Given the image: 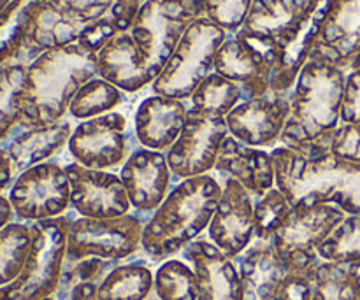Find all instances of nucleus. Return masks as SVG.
I'll return each instance as SVG.
<instances>
[{
    "mask_svg": "<svg viewBox=\"0 0 360 300\" xmlns=\"http://www.w3.org/2000/svg\"><path fill=\"white\" fill-rule=\"evenodd\" d=\"M345 81L347 72L313 49L288 95L290 115L281 146L299 153L329 150L333 133L341 125Z\"/></svg>",
    "mask_w": 360,
    "mask_h": 300,
    "instance_id": "f257e3e1",
    "label": "nucleus"
},
{
    "mask_svg": "<svg viewBox=\"0 0 360 300\" xmlns=\"http://www.w3.org/2000/svg\"><path fill=\"white\" fill-rule=\"evenodd\" d=\"M97 76V53L79 42L39 55L27 65L21 90V129L48 126L65 118L79 88Z\"/></svg>",
    "mask_w": 360,
    "mask_h": 300,
    "instance_id": "f03ea898",
    "label": "nucleus"
},
{
    "mask_svg": "<svg viewBox=\"0 0 360 300\" xmlns=\"http://www.w3.org/2000/svg\"><path fill=\"white\" fill-rule=\"evenodd\" d=\"M276 188L294 204H333L347 214H360V164L330 150L299 153L287 146L271 150Z\"/></svg>",
    "mask_w": 360,
    "mask_h": 300,
    "instance_id": "7ed1b4c3",
    "label": "nucleus"
},
{
    "mask_svg": "<svg viewBox=\"0 0 360 300\" xmlns=\"http://www.w3.org/2000/svg\"><path fill=\"white\" fill-rule=\"evenodd\" d=\"M221 179L211 174L183 179L146 220L141 252L151 263L174 259L207 230L221 197Z\"/></svg>",
    "mask_w": 360,
    "mask_h": 300,
    "instance_id": "20e7f679",
    "label": "nucleus"
},
{
    "mask_svg": "<svg viewBox=\"0 0 360 300\" xmlns=\"http://www.w3.org/2000/svg\"><path fill=\"white\" fill-rule=\"evenodd\" d=\"M225 41L227 32L210 18L200 16L190 23L162 74L151 83V93L188 100L195 88L214 72V58Z\"/></svg>",
    "mask_w": 360,
    "mask_h": 300,
    "instance_id": "39448f33",
    "label": "nucleus"
},
{
    "mask_svg": "<svg viewBox=\"0 0 360 300\" xmlns=\"http://www.w3.org/2000/svg\"><path fill=\"white\" fill-rule=\"evenodd\" d=\"M70 213L32 223V249L20 276L0 288V300H42L58 288L67 255Z\"/></svg>",
    "mask_w": 360,
    "mask_h": 300,
    "instance_id": "423d86ee",
    "label": "nucleus"
},
{
    "mask_svg": "<svg viewBox=\"0 0 360 300\" xmlns=\"http://www.w3.org/2000/svg\"><path fill=\"white\" fill-rule=\"evenodd\" d=\"M243 285V300H309L315 270L285 262L269 241L252 242L234 260Z\"/></svg>",
    "mask_w": 360,
    "mask_h": 300,
    "instance_id": "0eeeda50",
    "label": "nucleus"
},
{
    "mask_svg": "<svg viewBox=\"0 0 360 300\" xmlns=\"http://www.w3.org/2000/svg\"><path fill=\"white\" fill-rule=\"evenodd\" d=\"M347 218L333 204H294L271 237L278 255L301 270H315L322 259L319 248Z\"/></svg>",
    "mask_w": 360,
    "mask_h": 300,
    "instance_id": "6e6552de",
    "label": "nucleus"
},
{
    "mask_svg": "<svg viewBox=\"0 0 360 300\" xmlns=\"http://www.w3.org/2000/svg\"><path fill=\"white\" fill-rule=\"evenodd\" d=\"M144 220L136 213L118 218H74L67 234L65 263L88 259L120 263L141 252Z\"/></svg>",
    "mask_w": 360,
    "mask_h": 300,
    "instance_id": "1a4fd4ad",
    "label": "nucleus"
},
{
    "mask_svg": "<svg viewBox=\"0 0 360 300\" xmlns=\"http://www.w3.org/2000/svg\"><path fill=\"white\" fill-rule=\"evenodd\" d=\"M134 139V126L127 115L112 111L74 125L67 151L70 162L83 167L115 172L136 150Z\"/></svg>",
    "mask_w": 360,
    "mask_h": 300,
    "instance_id": "9d476101",
    "label": "nucleus"
},
{
    "mask_svg": "<svg viewBox=\"0 0 360 300\" xmlns=\"http://www.w3.org/2000/svg\"><path fill=\"white\" fill-rule=\"evenodd\" d=\"M9 202L20 220L44 221L70 209V183L65 165L48 160L18 174L9 190Z\"/></svg>",
    "mask_w": 360,
    "mask_h": 300,
    "instance_id": "9b49d317",
    "label": "nucleus"
},
{
    "mask_svg": "<svg viewBox=\"0 0 360 300\" xmlns=\"http://www.w3.org/2000/svg\"><path fill=\"white\" fill-rule=\"evenodd\" d=\"M231 136L225 118H211L188 109L181 133L167 150V162L176 183L211 174L224 141Z\"/></svg>",
    "mask_w": 360,
    "mask_h": 300,
    "instance_id": "f8f14e48",
    "label": "nucleus"
},
{
    "mask_svg": "<svg viewBox=\"0 0 360 300\" xmlns=\"http://www.w3.org/2000/svg\"><path fill=\"white\" fill-rule=\"evenodd\" d=\"M220 179L224 190L206 230V237L227 259L238 260L255 241L253 197L236 179Z\"/></svg>",
    "mask_w": 360,
    "mask_h": 300,
    "instance_id": "ddd939ff",
    "label": "nucleus"
},
{
    "mask_svg": "<svg viewBox=\"0 0 360 300\" xmlns=\"http://www.w3.org/2000/svg\"><path fill=\"white\" fill-rule=\"evenodd\" d=\"M70 183V209L81 218H118L132 213V204L118 172L65 165Z\"/></svg>",
    "mask_w": 360,
    "mask_h": 300,
    "instance_id": "4468645a",
    "label": "nucleus"
},
{
    "mask_svg": "<svg viewBox=\"0 0 360 300\" xmlns=\"http://www.w3.org/2000/svg\"><path fill=\"white\" fill-rule=\"evenodd\" d=\"M118 174L132 204V213L143 218L146 223L172 188L174 179L167 155L164 151L136 146Z\"/></svg>",
    "mask_w": 360,
    "mask_h": 300,
    "instance_id": "2eb2a0df",
    "label": "nucleus"
},
{
    "mask_svg": "<svg viewBox=\"0 0 360 300\" xmlns=\"http://www.w3.org/2000/svg\"><path fill=\"white\" fill-rule=\"evenodd\" d=\"M290 115V100L281 95L241 100L227 115L229 133L239 143L260 150H273L281 144L285 123Z\"/></svg>",
    "mask_w": 360,
    "mask_h": 300,
    "instance_id": "dca6fc26",
    "label": "nucleus"
},
{
    "mask_svg": "<svg viewBox=\"0 0 360 300\" xmlns=\"http://www.w3.org/2000/svg\"><path fill=\"white\" fill-rule=\"evenodd\" d=\"M183 260L193 267L199 283L197 300H243L238 266L227 259L207 237L190 242L181 252Z\"/></svg>",
    "mask_w": 360,
    "mask_h": 300,
    "instance_id": "f3484780",
    "label": "nucleus"
},
{
    "mask_svg": "<svg viewBox=\"0 0 360 300\" xmlns=\"http://www.w3.org/2000/svg\"><path fill=\"white\" fill-rule=\"evenodd\" d=\"M188 116V100L151 93L134 111V136L139 146L164 151L176 143Z\"/></svg>",
    "mask_w": 360,
    "mask_h": 300,
    "instance_id": "a211bd4d",
    "label": "nucleus"
},
{
    "mask_svg": "<svg viewBox=\"0 0 360 300\" xmlns=\"http://www.w3.org/2000/svg\"><path fill=\"white\" fill-rule=\"evenodd\" d=\"M98 77L115 84L127 95H134L151 86L150 62L130 32H118L97 51Z\"/></svg>",
    "mask_w": 360,
    "mask_h": 300,
    "instance_id": "6ab92c4d",
    "label": "nucleus"
},
{
    "mask_svg": "<svg viewBox=\"0 0 360 300\" xmlns=\"http://www.w3.org/2000/svg\"><path fill=\"white\" fill-rule=\"evenodd\" d=\"M213 172L218 178L236 179L253 199L262 197L276 186L271 151L246 146L232 136L224 141Z\"/></svg>",
    "mask_w": 360,
    "mask_h": 300,
    "instance_id": "aec40b11",
    "label": "nucleus"
},
{
    "mask_svg": "<svg viewBox=\"0 0 360 300\" xmlns=\"http://www.w3.org/2000/svg\"><path fill=\"white\" fill-rule=\"evenodd\" d=\"M72 130L74 125L69 118H63L48 126L21 129V132L7 146L16 178L27 169L51 160L60 150L67 148Z\"/></svg>",
    "mask_w": 360,
    "mask_h": 300,
    "instance_id": "412c9836",
    "label": "nucleus"
},
{
    "mask_svg": "<svg viewBox=\"0 0 360 300\" xmlns=\"http://www.w3.org/2000/svg\"><path fill=\"white\" fill-rule=\"evenodd\" d=\"M42 0H0V67L28 56V37Z\"/></svg>",
    "mask_w": 360,
    "mask_h": 300,
    "instance_id": "4be33fe9",
    "label": "nucleus"
},
{
    "mask_svg": "<svg viewBox=\"0 0 360 300\" xmlns=\"http://www.w3.org/2000/svg\"><path fill=\"white\" fill-rule=\"evenodd\" d=\"M155 273L150 260L115 263L97 288V300H148L153 294Z\"/></svg>",
    "mask_w": 360,
    "mask_h": 300,
    "instance_id": "5701e85b",
    "label": "nucleus"
},
{
    "mask_svg": "<svg viewBox=\"0 0 360 300\" xmlns=\"http://www.w3.org/2000/svg\"><path fill=\"white\" fill-rule=\"evenodd\" d=\"M112 266L98 259L65 263L58 288L42 300H97L98 283Z\"/></svg>",
    "mask_w": 360,
    "mask_h": 300,
    "instance_id": "b1692460",
    "label": "nucleus"
},
{
    "mask_svg": "<svg viewBox=\"0 0 360 300\" xmlns=\"http://www.w3.org/2000/svg\"><path fill=\"white\" fill-rule=\"evenodd\" d=\"M309 300H360V262H320Z\"/></svg>",
    "mask_w": 360,
    "mask_h": 300,
    "instance_id": "393cba45",
    "label": "nucleus"
},
{
    "mask_svg": "<svg viewBox=\"0 0 360 300\" xmlns=\"http://www.w3.org/2000/svg\"><path fill=\"white\" fill-rule=\"evenodd\" d=\"M243 100L239 84L221 74L211 72L188 98V109L211 118H227L229 112Z\"/></svg>",
    "mask_w": 360,
    "mask_h": 300,
    "instance_id": "a878e982",
    "label": "nucleus"
},
{
    "mask_svg": "<svg viewBox=\"0 0 360 300\" xmlns=\"http://www.w3.org/2000/svg\"><path fill=\"white\" fill-rule=\"evenodd\" d=\"M125 102V91L97 76L79 88V91L69 105V118L84 122V119L116 111Z\"/></svg>",
    "mask_w": 360,
    "mask_h": 300,
    "instance_id": "bb28decb",
    "label": "nucleus"
},
{
    "mask_svg": "<svg viewBox=\"0 0 360 300\" xmlns=\"http://www.w3.org/2000/svg\"><path fill=\"white\" fill-rule=\"evenodd\" d=\"M32 249V225L9 221L0 228V288L13 283Z\"/></svg>",
    "mask_w": 360,
    "mask_h": 300,
    "instance_id": "cd10ccee",
    "label": "nucleus"
},
{
    "mask_svg": "<svg viewBox=\"0 0 360 300\" xmlns=\"http://www.w3.org/2000/svg\"><path fill=\"white\" fill-rule=\"evenodd\" d=\"M153 295L157 300H197L199 283L186 260L169 259L155 270Z\"/></svg>",
    "mask_w": 360,
    "mask_h": 300,
    "instance_id": "c85d7f7f",
    "label": "nucleus"
},
{
    "mask_svg": "<svg viewBox=\"0 0 360 300\" xmlns=\"http://www.w3.org/2000/svg\"><path fill=\"white\" fill-rule=\"evenodd\" d=\"M27 65L9 63L0 67V141L6 139L21 119V90Z\"/></svg>",
    "mask_w": 360,
    "mask_h": 300,
    "instance_id": "c756f323",
    "label": "nucleus"
},
{
    "mask_svg": "<svg viewBox=\"0 0 360 300\" xmlns=\"http://www.w3.org/2000/svg\"><path fill=\"white\" fill-rule=\"evenodd\" d=\"M323 262H360V214H347L340 227L319 248Z\"/></svg>",
    "mask_w": 360,
    "mask_h": 300,
    "instance_id": "7c9ffc66",
    "label": "nucleus"
},
{
    "mask_svg": "<svg viewBox=\"0 0 360 300\" xmlns=\"http://www.w3.org/2000/svg\"><path fill=\"white\" fill-rule=\"evenodd\" d=\"M253 207H255V239L259 241H271L274 232L285 220V216L290 211L292 204L288 202L287 197L274 186L262 197L253 199Z\"/></svg>",
    "mask_w": 360,
    "mask_h": 300,
    "instance_id": "2f4dec72",
    "label": "nucleus"
},
{
    "mask_svg": "<svg viewBox=\"0 0 360 300\" xmlns=\"http://www.w3.org/2000/svg\"><path fill=\"white\" fill-rule=\"evenodd\" d=\"M204 16L229 34H238L248 18L253 0H202Z\"/></svg>",
    "mask_w": 360,
    "mask_h": 300,
    "instance_id": "473e14b6",
    "label": "nucleus"
},
{
    "mask_svg": "<svg viewBox=\"0 0 360 300\" xmlns=\"http://www.w3.org/2000/svg\"><path fill=\"white\" fill-rule=\"evenodd\" d=\"M329 150L343 160L360 164V125H340L333 133Z\"/></svg>",
    "mask_w": 360,
    "mask_h": 300,
    "instance_id": "72a5a7b5",
    "label": "nucleus"
},
{
    "mask_svg": "<svg viewBox=\"0 0 360 300\" xmlns=\"http://www.w3.org/2000/svg\"><path fill=\"white\" fill-rule=\"evenodd\" d=\"M341 125H360V69L347 74L341 104Z\"/></svg>",
    "mask_w": 360,
    "mask_h": 300,
    "instance_id": "f704fd0d",
    "label": "nucleus"
},
{
    "mask_svg": "<svg viewBox=\"0 0 360 300\" xmlns=\"http://www.w3.org/2000/svg\"><path fill=\"white\" fill-rule=\"evenodd\" d=\"M14 179H16V172H14L9 153L6 148H0V192L6 190L7 186H13Z\"/></svg>",
    "mask_w": 360,
    "mask_h": 300,
    "instance_id": "c9c22d12",
    "label": "nucleus"
},
{
    "mask_svg": "<svg viewBox=\"0 0 360 300\" xmlns=\"http://www.w3.org/2000/svg\"><path fill=\"white\" fill-rule=\"evenodd\" d=\"M14 216V211H13V206H11L9 199H7L6 195H2V192H0V228L4 227V225L9 223L11 220H13Z\"/></svg>",
    "mask_w": 360,
    "mask_h": 300,
    "instance_id": "e433bc0d",
    "label": "nucleus"
}]
</instances>
